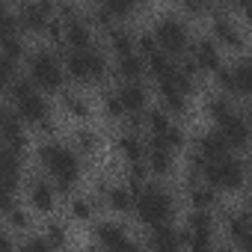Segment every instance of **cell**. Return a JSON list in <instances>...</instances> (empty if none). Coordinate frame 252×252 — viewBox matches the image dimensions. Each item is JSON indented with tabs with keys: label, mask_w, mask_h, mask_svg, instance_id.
<instances>
[{
	"label": "cell",
	"mask_w": 252,
	"mask_h": 252,
	"mask_svg": "<svg viewBox=\"0 0 252 252\" xmlns=\"http://www.w3.org/2000/svg\"><path fill=\"white\" fill-rule=\"evenodd\" d=\"M202 178L208 184H214L220 193H240L246 187V163L234 155H225V158H217V160H208L205 169H202Z\"/></svg>",
	"instance_id": "8992f818"
},
{
	"label": "cell",
	"mask_w": 252,
	"mask_h": 252,
	"mask_svg": "<svg viewBox=\"0 0 252 252\" xmlns=\"http://www.w3.org/2000/svg\"><path fill=\"white\" fill-rule=\"evenodd\" d=\"M146 166L155 178H169L178 166V152H172L169 146L158 143L149 137V152H146Z\"/></svg>",
	"instance_id": "ffe728a7"
},
{
	"label": "cell",
	"mask_w": 252,
	"mask_h": 252,
	"mask_svg": "<svg viewBox=\"0 0 252 252\" xmlns=\"http://www.w3.org/2000/svg\"><path fill=\"white\" fill-rule=\"evenodd\" d=\"M152 140H158V143H163V146H169V149H172V152H178V155H181V152L187 149V143H190V137H187V131H184V125H181L178 119H175V122L169 125V128H166V131H160V134H155Z\"/></svg>",
	"instance_id": "d6a6232c"
},
{
	"label": "cell",
	"mask_w": 252,
	"mask_h": 252,
	"mask_svg": "<svg viewBox=\"0 0 252 252\" xmlns=\"http://www.w3.org/2000/svg\"><path fill=\"white\" fill-rule=\"evenodd\" d=\"M202 110H205V119L211 122V125H217L220 119H225L231 110H234V104H231V95H225V92H208L205 95V104H202Z\"/></svg>",
	"instance_id": "4dcf8cb0"
},
{
	"label": "cell",
	"mask_w": 252,
	"mask_h": 252,
	"mask_svg": "<svg viewBox=\"0 0 252 252\" xmlns=\"http://www.w3.org/2000/svg\"><path fill=\"white\" fill-rule=\"evenodd\" d=\"M0 134H3V149H12L18 155H30V134H27V122L6 107L3 119H0Z\"/></svg>",
	"instance_id": "9a60e30c"
},
{
	"label": "cell",
	"mask_w": 252,
	"mask_h": 252,
	"mask_svg": "<svg viewBox=\"0 0 252 252\" xmlns=\"http://www.w3.org/2000/svg\"><path fill=\"white\" fill-rule=\"evenodd\" d=\"M220 190L214 184H208L205 178H193L187 181V205L190 208H205V211H217L220 208Z\"/></svg>",
	"instance_id": "484cf974"
},
{
	"label": "cell",
	"mask_w": 252,
	"mask_h": 252,
	"mask_svg": "<svg viewBox=\"0 0 252 252\" xmlns=\"http://www.w3.org/2000/svg\"><path fill=\"white\" fill-rule=\"evenodd\" d=\"M249 3H252V0H249Z\"/></svg>",
	"instance_id": "ee69618b"
},
{
	"label": "cell",
	"mask_w": 252,
	"mask_h": 252,
	"mask_svg": "<svg viewBox=\"0 0 252 252\" xmlns=\"http://www.w3.org/2000/svg\"><path fill=\"white\" fill-rule=\"evenodd\" d=\"M184 246L187 249H211L217 240V211L190 208L184 217Z\"/></svg>",
	"instance_id": "ba28073f"
},
{
	"label": "cell",
	"mask_w": 252,
	"mask_h": 252,
	"mask_svg": "<svg viewBox=\"0 0 252 252\" xmlns=\"http://www.w3.org/2000/svg\"><path fill=\"white\" fill-rule=\"evenodd\" d=\"M71 146L80 152V158H95L101 152V146H104V137L89 122H77V128L71 131Z\"/></svg>",
	"instance_id": "4316f807"
},
{
	"label": "cell",
	"mask_w": 252,
	"mask_h": 252,
	"mask_svg": "<svg viewBox=\"0 0 252 252\" xmlns=\"http://www.w3.org/2000/svg\"><path fill=\"white\" fill-rule=\"evenodd\" d=\"M113 152H116V158H122V163L146 160V152H149V134L143 137V131L119 128V134H116V140H113Z\"/></svg>",
	"instance_id": "e0dca14e"
},
{
	"label": "cell",
	"mask_w": 252,
	"mask_h": 252,
	"mask_svg": "<svg viewBox=\"0 0 252 252\" xmlns=\"http://www.w3.org/2000/svg\"><path fill=\"white\" fill-rule=\"evenodd\" d=\"M187 57H193V63L205 71V74H217L225 63L220 54V42L214 36H193V45L187 51Z\"/></svg>",
	"instance_id": "ac0fdd59"
},
{
	"label": "cell",
	"mask_w": 252,
	"mask_h": 252,
	"mask_svg": "<svg viewBox=\"0 0 252 252\" xmlns=\"http://www.w3.org/2000/svg\"><path fill=\"white\" fill-rule=\"evenodd\" d=\"M178 214V196L172 187H166L163 181L158 184H146L140 193H137V208H134V217L143 228H152V225H160V222H172Z\"/></svg>",
	"instance_id": "3957f363"
},
{
	"label": "cell",
	"mask_w": 252,
	"mask_h": 252,
	"mask_svg": "<svg viewBox=\"0 0 252 252\" xmlns=\"http://www.w3.org/2000/svg\"><path fill=\"white\" fill-rule=\"evenodd\" d=\"M98 199H101V205H104L113 217H128V214H134V208H137V190H134L128 181H110Z\"/></svg>",
	"instance_id": "5bb4252c"
},
{
	"label": "cell",
	"mask_w": 252,
	"mask_h": 252,
	"mask_svg": "<svg viewBox=\"0 0 252 252\" xmlns=\"http://www.w3.org/2000/svg\"><path fill=\"white\" fill-rule=\"evenodd\" d=\"M246 178H249V184H252V160L246 163Z\"/></svg>",
	"instance_id": "60d3db41"
},
{
	"label": "cell",
	"mask_w": 252,
	"mask_h": 252,
	"mask_svg": "<svg viewBox=\"0 0 252 252\" xmlns=\"http://www.w3.org/2000/svg\"><path fill=\"white\" fill-rule=\"evenodd\" d=\"M137 51H140L143 57H152L155 51H160L155 30H143V33H137Z\"/></svg>",
	"instance_id": "74e56055"
},
{
	"label": "cell",
	"mask_w": 252,
	"mask_h": 252,
	"mask_svg": "<svg viewBox=\"0 0 252 252\" xmlns=\"http://www.w3.org/2000/svg\"><path fill=\"white\" fill-rule=\"evenodd\" d=\"M95 211H98V205H95L92 196H86V193H68V199H65V217H68V222L92 225L95 222Z\"/></svg>",
	"instance_id": "83f0119b"
},
{
	"label": "cell",
	"mask_w": 252,
	"mask_h": 252,
	"mask_svg": "<svg viewBox=\"0 0 252 252\" xmlns=\"http://www.w3.org/2000/svg\"><path fill=\"white\" fill-rule=\"evenodd\" d=\"M116 92H119L128 116H146V110L152 107V92L143 80H119Z\"/></svg>",
	"instance_id": "d6986e66"
},
{
	"label": "cell",
	"mask_w": 252,
	"mask_h": 252,
	"mask_svg": "<svg viewBox=\"0 0 252 252\" xmlns=\"http://www.w3.org/2000/svg\"><path fill=\"white\" fill-rule=\"evenodd\" d=\"M222 3H225V6H237V9H240V6L246 3V0H222Z\"/></svg>",
	"instance_id": "ab89813d"
},
{
	"label": "cell",
	"mask_w": 252,
	"mask_h": 252,
	"mask_svg": "<svg viewBox=\"0 0 252 252\" xmlns=\"http://www.w3.org/2000/svg\"><path fill=\"white\" fill-rule=\"evenodd\" d=\"M146 246L152 249H184V228L175 222H160L146 228Z\"/></svg>",
	"instance_id": "d4e9b609"
},
{
	"label": "cell",
	"mask_w": 252,
	"mask_h": 252,
	"mask_svg": "<svg viewBox=\"0 0 252 252\" xmlns=\"http://www.w3.org/2000/svg\"><path fill=\"white\" fill-rule=\"evenodd\" d=\"M24 71H27V77H30L42 92H48V95H60V92L65 89V80H68V71H65L63 57H60L54 48H48V45H42V48H36V51L27 54Z\"/></svg>",
	"instance_id": "277c9868"
},
{
	"label": "cell",
	"mask_w": 252,
	"mask_h": 252,
	"mask_svg": "<svg viewBox=\"0 0 252 252\" xmlns=\"http://www.w3.org/2000/svg\"><path fill=\"white\" fill-rule=\"evenodd\" d=\"M113 74H116V80H143V77H149V63L140 51L125 54V57L113 60Z\"/></svg>",
	"instance_id": "f1b7e54d"
},
{
	"label": "cell",
	"mask_w": 252,
	"mask_h": 252,
	"mask_svg": "<svg viewBox=\"0 0 252 252\" xmlns=\"http://www.w3.org/2000/svg\"><path fill=\"white\" fill-rule=\"evenodd\" d=\"M193 152H199V155L205 158V163H208V160H217V158L231 155V146H228V140L220 134V128L214 125V128H205V131H199V134L193 137Z\"/></svg>",
	"instance_id": "44dd1931"
},
{
	"label": "cell",
	"mask_w": 252,
	"mask_h": 252,
	"mask_svg": "<svg viewBox=\"0 0 252 252\" xmlns=\"http://www.w3.org/2000/svg\"><path fill=\"white\" fill-rule=\"evenodd\" d=\"M95 36H98V30L89 24L86 15L68 18V21H65V45H63V51H83V48H92V45H95Z\"/></svg>",
	"instance_id": "7402d4cb"
},
{
	"label": "cell",
	"mask_w": 252,
	"mask_h": 252,
	"mask_svg": "<svg viewBox=\"0 0 252 252\" xmlns=\"http://www.w3.org/2000/svg\"><path fill=\"white\" fill-rule=\"evenodd\" d=\"M6 101L27 122V128H33V131L39 128L42 122H48L54 116V107H51L48 92H42L27 74H21V77H15V80L6 83Z\"/></svg>",
	"instance_id": "7a4b0ae2"
},
{
	"label": "cell",
	"mask_w": 252,
	"mask_h": 252,
	"mask_svg": "<svg viewBox=\"0 0 252 252\" xmlns=\"http://www.w3.org/2000/svg\"><path fill=\"white\" fill-rule=\"evenodd\" d=\"M57 3L60 0H21L15 3V12L21 18V27L27 36H42L45 27L51 24V18L57 15Z\"/></svg>",
	"instance_id": "8fae6325"
},
{
	"label": "cell",
	"mask_w": 252,
	"mask_h": 252,
	"mask_svg": "<svg viewBox=\"0 0 252 252\" xmlns=\"http://www.w3.org/2000/svg\"><path fill=\"white\" fill-rule=\"evenodd\" d=\"M190 98H193V95H190L187 89L175 86V83H163V86H158V101H160V107H166L175 119L190 116V110H193V101H190Z\"/></svg>",
	"instance_id": "cb8c5ba5"
},
{
	"label": "cell",
	"mask_w": 252,
	"mask_h": 252,
	"mask_svg": "<svg viewBox=\"0 0 252 252\" xmlns=\"http://www.w3.org/2000/svg\"><path fill=\"white\" fill-rule=\"evenodd\" d=\"M178 6H181L184 15H190V18H202V15H211L214 0H178Z\"/></svg>",
	"instance_id": "8d00e7d4"
},
{
	"label": "cell",
	"mask_w": 252,
	"mask_h": 252,
	"mask_svg": "<svg viewBox=\"0 0 252 252\" xmlns=\"http://www.w3.org/2000/svg\"><path fill=\"white\" fill-rule=\"evenodd\" d=\"M63 63L68 80H74L77 86H101L110 74V60L98 45L83 51H63Z\"/></svg>",
	"instance_id": "5b68a950"
},
{
	"label": "cell",
	"mask_w": 252,
	"mask_h": 252,
	"mask_svg": "<svg viewBox=\"0 0 252 252\" xmlns=\"http://www.w3.org/2000/svg\"><path fill=\"white\" fill-rule=\"evenodd\" d=\"M217 89L231 98H252V54L234 60L231 65H222L217 74Z\"/></svg>",
	"instance_id": "9c48e42d"
},
{
	"label": "cell",
	"mask_w": 252,
	"mask_h": 252,
	"mask_svg": "<svg viewBox=\"0 0 252 252\" xmlns=\"http://www.w3.org/2000/svg\"><path fill=\"white\" fill-rule=\"evenodd\" d=\"M104 39H107V51L113 54V60H119V57H125V54H134V51H137V33L128 30L125 24H116L113 30H107Z\"/></svg>",
	"instance_id": "f546056e"
},
{
	"label": "cell",
	"mask_w": 252,
	"mask_h": 252,
	"mask_svg": "<svg viewBox=\"0 0 252 252\" xmlns=\"http://www.w3.org/2000/svg\"><path fill=\"white\" fill-rule=\"evenodd\" d=\"M98 107H101V116H104L107 122H116V125H119L125 116H128V113H125V104H122V98H119V92H116V86L101 92V98H98Z\"/></svg>",
	"instance_id": "1f68e13d"
},
{
	"label": "cell",
	"mask_w": 252,
	"mask_h": 252,
	"mask_svg": "<svg viewBox=\"0 0 252 252\" xmlns=\"http://www.w3.org/2000/svg\"><path fill=\"white\" fill-rule=\"evenodd\" d=\"M217 128H220V134L228 140L231 152H246V149H252V125H249V119L240 116L237 110H231L225 119H220Z\"/></svg>",
	"instance_id": "2e32d148"
},
{
	"label": "cell",
	"mask_w": 252,
	"mask_h": 252,
	"mask_svg": "<svg viewBox=\"0 0 252 252\" xmlns=\"http://www.w3.org/2000/svg\"><path fill=\"white\" fill-rule=\"evenodd\" d=\"M42 234L51 240V246H54V249H63V246H68V225H65L63 220H45V225H42Z\"/></svg>",
	"instance_id": "e575fe53"
},
{
	"label": "cell",
	"mask_w": 252,
	"mask_h": 252,
	"mask_svg": "<svg viewBox=\"0 0 252 252\" xmlns=\"http://www.w3.org/2000/svg\"><path fill=\"white\" fill-rule=\"evenodd\" d=\"M152 30H155V36H158L160 51H166V54H172V57H184V54L190 51V45H193V33H190L187 21L178 18V15H172V12H163V15L155 21Z\"/></svg>",
	"instance_id": "52a82bcc"
},
{
	"label": "cell",
	"mask_w": 252,
	"mask_h": 252,
	"mask_svg": "<svg viewBox=\"0 0 252 252\" xmlns=\"http://www.w3.org/2000/svg\"><path fill=\"white\" fill-rule=\"evenodd\" d=\"M89 228H92V240L104 249H134V246H140V240L131 237V228L125 222H119V217L95 220Z\"/></svg>",
	"instance_id": "7c38bea8"
},
{
	"label": "cell",
	"mask_w": 252,
	"mask_h": 252,
	"mask_svg": "<svg viewBox=\"0 0 252 252\" xmlns=\"http://www.w3.org/2000/svg\"><path fill=\"white\" fill-rule=\"evenodd\" d=\"M211 36L220 42V48H228V51H243V48H246L243 24H240L237 18H231L228 12L211 9Z\"/></svg>",
	"instance_id": "4fadbf2b"
},
{
	"label": "cell",
	"mask_w": 252,
	"mask_h": 252,
	"mask_svg": "<svg viewBox=\"0 0 252 252\" xmlns=\"http://www.w3.org/2000/svg\"><path fill=\"white\" fill-rule=\"evenodd\" d=\"M15 3H21V0H6V6H15Z\"/></svg>",
	"instance_id": "7bdbcfd3"
},
{
	"label": "cell",
	"mask_w": 252,
	"mask_h": 252,
	"mask_svg": "<svg viewBox=\"0 0 252 252\" xmlns=\"http://www.w3.org/2000/svg\"><path fill=\"white\" fill-rule=\"evenodd\" d=\"M246 119H249V125H252V104H249V110H246Z\"/></svg>",
	"instance_id": "b9f144b4"
},
{
	"label": "cell",
	"mask_w": 252,
	"mask_h": 252,
	"mask_svg": "<svg viewBox=\"0 0 252 252\" xmlns=\"http://www.w3.org/2000/svg\"><path fill=\"white\" fill-rule=\"evenodd\" d=\"M57 98H60L63 116L71 119V122H89V119L95 116V104H92L83 92H77V89H63Z\"/></svg>",
	"instance_id": "603a6c76"
},
{
	"label": "cell",
	"mask_w": 252,
	"mask_h": 252,
	"mask_svg": "<svg viewBox=\"0 0 252 252\" xmlns=\"http://www.w3.org/2000/svg\"><path fill=\"white\" fill-rule=\"evenodd\" d=\"M98 3L119 21V24H125V21H131L134 18V12L140 9V3L137 0H98Z\"/></svg>",
	"instance_id": "836d02e7"
},
{
	"label": "cell",
	"mask_w": 252,
	"mask_h": 252,
	"mask_svg": "<svg viewBox=\"0 0 252 252\" xmlns=\"http://www.w3.org/2000/svg\"><path fill=\"white\" fill-rule=\"evenodd\" d=\"M24 199H27V205L33 208V214L54 217V214H57V205H60V187H57L45 172H36V175H30L27 184H24Z\"/></svg>",
	"instance_id": "30bf717a"
},
{
	"label": "cell",
	"mask_w": 252,
	"mask_h": 252,
	"mask_svg": "<svg viewBox=\"0 0 252 252\" xmlns=\"http://www.w3.org/2000/svg\"><path fill=\"white\" fill-rule=\"evenodd\" d=\"M243 211H246V214H249V217H252V193H249V196H246V202H243Z\"/></svg>",
	"instance_id": "f35d334b"
},
{
	"label": "cell",
	"mask_w": 252,
	"mask_h": 252,
	"mask_svg": "<svg viewBox=\"0 0 252 252\" xmlns=\"http://www.w3.org/2000/svg\"><path fill=\"white\" fill-rule=\"evenodd\" d=\"M83 15L89 18V24H92V27H95L98 33H107V30H113V27L119 24V21H116V18H113V15H110V12H107V9H104L101 3H98V6H89V9H86Z\"/></svg>",
	"instance_id": "d590c367"
},
{
	"label": "cell",
	"mask_w": 252,
	"mask_h": 252,
	"mask_svg": "<svg viewBox=\"0 0 252 252\" xmlns=\"http://www.w3.org/2000/svg\"><path fill=\"white\" fill-rule=\"evenodd\" d=\"M33 158H36L39 169L60 187L63 196L74 193V187H77L80 178H83V158H80V152H77L71 143H63V140H57V137L39 140Z\"/></svg>",
	"instance_id": "6da1fadb"
}]
</instances>
